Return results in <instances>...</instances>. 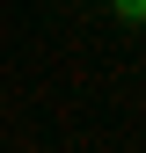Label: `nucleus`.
I'll list each match as a JSON object with an SVG mask.
<instances>
[{"label": "nucleus", "instance_id": "nucleus-1", "mask_svg": "<svg viewBox=\"0 0 146 153\" xmlns=\"http://www.w3.org/2000/svg\"><path fill=\"white\" fill-rule=\"evenodd\" d=\"M117 7H124V15H132V22H146V0H117Z\"/></svg>", "mask_w": 146, "mask_h": 153}]
</instances>
